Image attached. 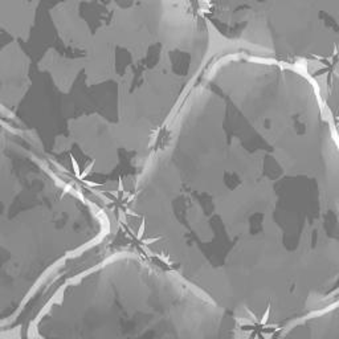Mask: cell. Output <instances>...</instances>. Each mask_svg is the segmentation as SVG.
Here are the masks:
<instances>
[{
	"mask_svg": "<svg viewBox=\"0 0 339 339\" xmlns=\"http://www.w3.org/2000/svg\"><path fill=\"white\" fill-rule=\"evenodd\" d=\"M212 60L196 0H0L3 115L53 150H141Z\"/></svg>",
	"mask_w": 339,
	"mask_h": 339,
	"instance_id": "1",
	"label": "cell"
},
{
	"mask_svg": "<svg viewBox=\"0 0 339 339\" xmlns=\"http://www.w3.org/2000/svg\"><path fill=\"white\" fill-rule=\"evenodd\" d=\"M213 58L244 54L303 66L339 60V0H196Z\"/></svg>",
	"mask_w": 339,
	"mask_h": 339,
	"instance_id": "2",
	"label": "cell"
}]
</instances>
